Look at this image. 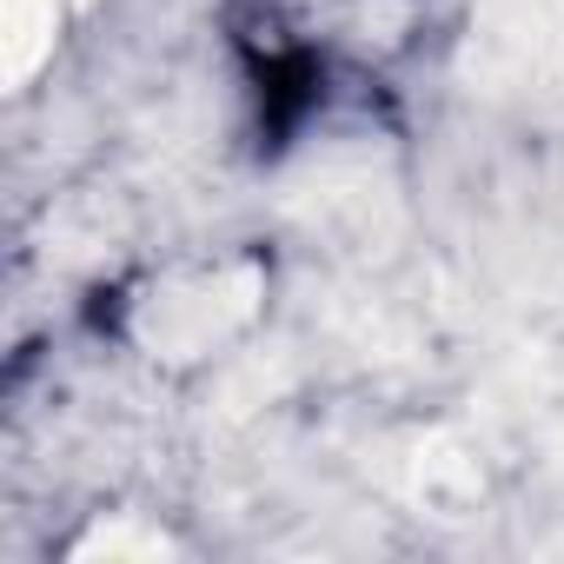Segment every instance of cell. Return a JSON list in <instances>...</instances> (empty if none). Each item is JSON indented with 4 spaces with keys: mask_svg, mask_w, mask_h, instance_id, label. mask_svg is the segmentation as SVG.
Returning <instances> with one entry per match:
<instances>
[{
    "mask_svg": "<svg viewBox=\"0 0 564 564\" xmlns=\"http://www.w3.org/2000/svg\"><path fill=\"white\" fill-rule=\"evenodd\" d=\"M392 485L405 491V505H419L425 518H471L485 505V465L458 432H412L392 458Z\"/></svg>",
    "mask_w": 564,
    "mask_h": 564,
    "instance_id": "277c9868",
    "label": "cell"
},
{
    "mask_svg": "<svg viewBox=\"0 0 564 564\" xmlns=\"http://www.w3.org/2000/svg\"><path fill=\"white\" fill-rule=\"evenodd\" d=\"M313 239L339 246V252H386L405 226V199H399V180L379 153L366 147H346V153H313L286 193H279Z\"/></svg>",
    "mask_w": 564,
    "mask_h": 564,
    "instance_id": "6da1fadb",
    "label": "cell"
},
{
    "mask_svg": "<svg viewBox=\"0 0 564 564\" xmlns=\"http://www.w3.org/2000/svg\"><path fill=\"white\" fill-rule=\"evenodd\" d=\"M80 0H0V80L21 87L47 54H54V28Z\"/></svg>",
    "mask_w": 564,
    "mask_h": 564,
    "instance_id": "5b68a950",
    "label": "cell"
},
{
    "mask_svg": "<svg viewBox=\"0 0 564 564\" xmlns=\"http://www.w3.org/2000/svg\"><path fill=\"white\" fill-rule=\"evenodd\" d=\"M458 67L478 94H531L564 80V0H478Z\"/></svg>",
    "mask_w": 564,
    "mask_h": 564,
    "instance_id": "3957f363",
    "label": "cell"
},
{
    "mask_svg": "<svg viewBox=\"0 0 564 564\" xmlns=\"http://www.w3.org/2000/svg\"><path fill=\"white\" fill-rule=\"evenodd\" d=\"M259 293L265 279L259 265H219V272H193V279H166V286H153L133 313V339L153 352V359H206L219 352L232 333L252 326L259 313Z\"/></svg>",
    "mask_w": 564,
    "mask_h": 564,
    "instance_id": "7a4b0ae2",
    "label": "cell"
},
{
    "mask_svg": "<svg viewBox=\"0 0 564 564\" xmlns=\"http://www.w3.org/2000/svg\"><path fill=\"white\" fill-rule=\"evenodd\" d=\"M74 557H80V564H94V557H107V564H120V557H173V538H160V531H147V524H133V518H113V524L87 531V538L74 544Z\"/></svg>",
    "mask_w": 564,
    "mask_h": 564,
    "instance_id": "8992f818",
    "label": "cell"
}]
</instances>
